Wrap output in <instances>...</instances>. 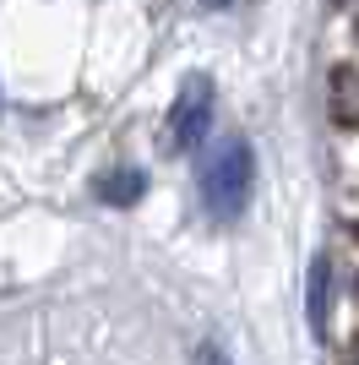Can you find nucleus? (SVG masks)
<instances>
[{
	"instance_id": "obj_3",
	"label": "nucleus",
	"mask_w": 359,
	"mask_h": 365,
	"mask_svg": "<svg viewBox=\"0 0 359 365\" xmlns=\"http://www.w3.org/2000/svg\"><path fill=\"white\" fill-rule=\"evenodd\" d=\"M147 191V175L142 169H115V175H98V202H115V207H131Z\"/></svg>"
},
{
	"instance_id": "obj_6",
	"label": "nucleus",
	"mask_w": 359,
	"mask_h": 365,
	"mask_svg": "<svg viewBox=\"0 0 359 365\" xmlns=\"http://www.w3.org/2000/svg\"><path fill=\"white\" fill-rule=\"evenodd\" d=\"M207 6H229V0H207Z\"/></svg>"
},
{
	"instance_id": "obj_5",
	"label": "nucleus",
	"mask_w": 359,
	"mask_h": 365,
	"mask_svg": "<svg viewBox=\"0 0 359 365\" xmlns=\"http://www.w3.org/2000/svg\"><path fill=\"white\" fill-rule=\"evenodd\" d=\"M207 365H224V354H218V349H207Z\"/></svg>"
},
{
	"instance_id": "obj_1",
	"label": "nucleus",
	"mask_w": 359,
	"mask_h": 365,
	"mask_svg": "<svg viewBox=\"0 0 359 365\" xmlns=\"http://www.w3.org/2000/svg\"><path fill=\"white\" fill-rule=\"evenodd\" d=\"M251 185H256V158H251V142L245 137H224L202 158V202H207V213L218 224H234L245 213Z\"/></svg>"
},
{
	"instance_id": "obj_4",
	"label": "nucleus",
	"mask_w": 359,
	"mask_h": 365,
	"mask_svg": "<svg viewBox=\"0 0 359 365\" xmlns=\"http://www.w3.org/2000/svg\"><path fill=\"white\" fill-rule=\"evenodd\" d=\"M327 300H332V262L316 257V267H311V300H305L316 333H327Z\"/></svg>"
},
{
	"instance_id": "obj_2",
	"label": "nucleus",
	"mask_w": 359,
	"mask_h": 365,
	"mask_svg": "<svg viewBox=\"0 0 359 365\" xmlns=\"http://www.w3.org/2000/svg\"><path fill=\"white\" fill-rule=\"evenodd\" d=\"M212 104H218L212 76L207 71H191L185 82H180V93H175V109H169V137H175L180 148H196L202 131L212 125Z\"/></svg>"
}]
</instances>
